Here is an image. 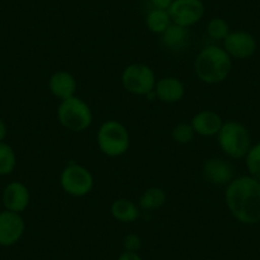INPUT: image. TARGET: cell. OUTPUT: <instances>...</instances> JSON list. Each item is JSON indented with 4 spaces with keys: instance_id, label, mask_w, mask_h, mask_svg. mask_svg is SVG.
I'll return each instance as SVG.
<instances>
[{
    "instance_id": "1",
    "label": "cell",
    "mask_w": 260,
    "mask_h": 260,
    "mask_svg": "<svg viewBox=\"0 0 260 260\" xmlns=\"http://www.w3.org/2000/svg\"><path fill=\"white\" fill-rule=\"evenodd\" d=\"M224 201L237 222L249 226L260 222V181L252 176L235 177L226 186Z\"/></svg>"
},
{
    "instance_id": "2",
    "label": "cell",
    "mask_w": 260,
    "mask_h": 260,
    "mask_svg": "<svg viewBox=\"0 0 260 260\" xmlns=\"http://www.w3.org/2000/svg\"><path fill=\"white\" fill-rule=\"evenodd\" d=\"M232 59L226 50L217 45L203 47L194 60V72L203 83L218 84L229 78Z\"/></svg>"
},
{
    "instance_id": "3",
    "label": "cell",
    "mask_w": 260,
    "mask_h": 260,
    "mask_svg": "<svg viewBox=\"0 0 260 260\" xmlns=\"http://www.w3.org/2000/svg\"><path fill=\"white\" fill-rule=\"evenodd\" d=\"M219 148L234 159L245 158L251 148V136L245 125L239 121H226L217 134Z\"/></svg>"
},
{
    "instance_id": "4",
    "label": "cell",
    "mask_w": 260,
    "mask_h": 260,
    "mask_svg": "<svg viewBox=\"0 0 260 260\" xmlns=\"http://www.w3.org/2000/svg\"><path fill=\"white\" fill-rule=\"evenodd\" d=\"M56 115L60 124L74 133H81L88 129L93 120L89 105L77 96L60 101Z\"/></svg>"
},
{
    "instance_id": "5",
    "label": "cell",
    "mask_w": 260,
    "mask_h": 260,
    "mask_svg": "<svg viewBox=\"0 0 260 260\" xmlns=\"http://www.w3.org/2000/svg\"><path fill=\"white\" fill-rule=\"evenodd\" d=\"M97 146L109 157H120L130 147V136L126 127L116 120H107L97 132Z\"/></svg>"
},
{
    "instance_id": "6",
    "label": "cell",
    "mask_w": 260,
    "mask_h": 260,
    "mask_svg": "<svg viewBox=\"0 0 260 260\" xmlns=\"http://www.w3.org/2000/svg\"><path fill=\"white\" fill-rule=\"evenodd\" d=\"M156 82L157 79L153 69L149 65L142 62L127 65L121 74L122 87L129 93L136 96H147L153 92Z\"/></svg>"
},
{
    "instance_id": "7",
    "label": "cell",
    "mask_w": 260,
    "mask_h": 260,
    "mask_svg": "<svg viewBox=\"0 0 260 260\" xmlns=\"http://www.w3.org/2000/svg\"><path fill=\"white\" fill-rule=\"evenodd\" d=\"M94 185L93 175L82 165L69 164L60 174V186L74 198H82L92 191Z\"/></svg>"
},
{
    "instance_id": "8",
    "label": "cell",
    "mask_w": 260,
    "mask_h": 260,
    "mask_svg": "<svg viewBox=\"0 0 260 260\" xmlns=\"http://www.w3.org/2000/svg\"><path fill=\"white\" fill-rule=\"evenodd\" d=\"M204 4L202 0H174L169 8L172 23L182 27L194 26L204 16Z\"/></svg>"
},
{
    "instance_id": "9",
    "label": "cell",
    "mask_w": 260,
    "mask_h": 260,
    "mask_svg": "<svg viewBox=\"0 0 260 260\" xmlns=\"http://www.w3.org/2000/svg\"><path fill=\"white\" fill-rule=\"evenodd\" d=\"M223 49L231 59L245 60L256 52L257 44L255 37L247 31H231L223 40Z\"/></svg>"
},
{
    "instance_id": "10",
    "label": "cell",
    "mask_w": 260,
    "mask_h": 260,
    "mask_svg": "<svg viewBox=\"0 0 260 260\" xmlns=\"http://www.w3.org/2000/svg\"><path fill=\"white\" fill-rule=\"evenodd\" d=\"M26 223L21 213L4 211L0 212V246L9 247L16 245L23 237Z\"/></svg>"
},
{
    "instance_id": "11",
    "label": "cell",
    "mask_w": 260,
    "mask_h": 260,
    "mask_svg": "<svg viewBox=\"0 0 260 260\" xmlns=\"http://www.w3.org/2000/svg\"><path fill=\"white\" fill-rule=\"evenodd\" d=\"M202 174L207 181L218 186H227L235 179L232 165L219 157L206 159L202 167Z\"/></svg>"
},
{
    "instance_id": "12",
    "label": "cell",
    "mask_w": 260,
    "mask_h": 260,
    "mask_svg": "<svg viewBox=\"0 0 260 260\" xmlns=\"http://www.w3.org/2000/svg\"><path fill=\"white\" fill-rule=\"evenodd\" d=\"M2 201L7 211L22 213L28 208L31 194H29L28 187L23 182L12 181L4 187Z\"/></svg>"
},
{
    "instance_id": "13",
    "label": "cell",
    "mask_w": 260,
    "mask_h": 260,
    "mask_svg": "<svg viewBox=\"0 0 260 260\" xmlns=\"http://www.w3.org/2000/svg\"><path fill=\"white\" fill-rule=\"evenodd\" d=\"M190 124H191L195 134L202 137H213L217 136L221 130L223 120L216 111L202 110L192 116Z\"/></svg>"
},
{
    "instance_id": "14",
    "label": "cell",
    "mask_w": 260,
    "mask_h": 260,
    "mask_svg": "<svg viewBox=\"0 0 260 260\" xmlns=\"http://www.w3.org/2000/svg\"><path fill=\"white\" fill-rule=\"evenodd\" d=\"M154 93L157 100L165 104L181 101L185 94V86L177 77H164L156 82Z\"/></svg>"
},
{
    "instance_id": "15",
    "label": "cell",
    "mask_w": 260,
    "mask_h": 260,
    "mask_svg": "<svg viewBox=\"0 0 260 260\" xmlns=\"http://www.w3.org/2000/svg\"><path fill=\"white\" fill-rule=\"evenodd\" d=\"M49 91L59 100H67L76 96L77 81L72 73L67 71H57L50 77Z\"/></svg>"
},
{
    "instance_id": "16",
    "label": "cell",
    "mask_w": 260,
    "mask_h": 260,
    "mask_svg": "<svg viewBox=\"0 0 260 260\" xmlns=\"http://www.w3.org/2000/svg\"><path fill=\"white\" fill-rule=\"evenodd\" d=\"M189 41V29L186 27L171 23L166 31L161 35V42L166 49L171 51H181L187 46Z\"/></svg>"
},
{
    "instance_id": "17",
    "label": "cell",
    "mask_w": 260,
    "mask_h": 260,
    "mask_svg": "<svg viewBox=\"0 0 260 260\" xmlns=\"http://www.w3.org/2000/svg\"><path fill=\"white\" fill-rule=\"evenodd\" d=\"M110 213L116 221L121 222V223L136 222L141 216L138 206L126 198H119L112 202L111 207H110Z\"/></svg>"
},
{
    "instance_id": "18",
    "label": "cell",
    "mask_w": 260,
    "mask_h": 260,
    "mask_svg": "<svg viewBox=\"0 0 260 260\" xmlns=\"http://www.w3.org/2000/svg\"><path fill=\"white\" fill-rule=\"evenodd\" d=\"M166 198V192L164 189L157 186L148 187L139 199V207L144 211H154L165 206Z\"/></svg>"
},
{
    "instance_id": "19",
    "label": "cell",
    "mask_w": 260,
    "mask_h": 260,
    "mask_svg": "<svg viewBox=\"0 0 260 260\" xmlns=\"http://www.w3.org/2000/svg\"><path fill=\"white\" fill-rule=\"evenodd\" d=\"M172 23L169 11L153 8L148 12L146 17V26L151 32L156 35H162L167 27Z\"/></svg>"
},
{
    "instance_id": "20",
    "label": "cell",
    "mask_w": 260,
    "mask_h": 260,
    "mask_svg": "<svg viewBox=\"0 0 260 260\" xmlns=\"http://www.w3.org/2000/svg\"><path fill=\"white\" fill-rule=\"evenodd\" d=\"M17 156L12 146L6 142H0V176H8L14 171Z\"/></svg>"
},
{
    "instance_id": "21",
    "label": "cell",
    "mask_w": 260,
    "mask_h": 260,
    "mask_svg": "<svg viewBox=\"0 0 260 260\" xmlns=\"http://www.w3.org/2000/svg\"><path fill=\"white\" fill-rule=\"evenodd\" d=\"M245 165L250 176L260 181V141L252 144L250 151L245 157Z\"/></svg>"
},
{
    "instance_id": "22",
    "label": "cell",
    "mask_w": 260,
    "mask_h": 260,
    "mask_svg": "<svg viewBox=\"0 0 260 260\" xmlns=\"http://www.w3.org/2000/svg\"><path fill=\"white\" fill-rule=\"evenodd\" d=\"M231 32L229 23L223 18H213L207 24V34L211 39L223 41Z\"/></svg>"
},
{
    "instance_id": "23",
    "label": "cell",
    "mask_w": 260,
    "mask_h": 260,
    "mask_svg": "<svg viewBox=\"0 0 260 260\" xmlns=\"http://www.w3.org/2000/svg\"><path fill=\"white\" fill-rule=\"evenodd\" d=\"M172 139L179 144H187L194 139L195 132L190 122H179L171 132Z\"/></svg>"
},
{
    "instance_id": "24",
    "label": "cell",
    "mask_w": 260,
    "mask_h": 260,
    "mask_svg": "<svg viewBox=\"0 0 260 260\" xmlns=\"http://www.w3.org/2000/svg\"><path fill=\"white\" fill-rule=\"evenodd\" d=\"M142 247V239L137 234H127L124 239L125 251L138 252Z\"/></svg>"
},
{
    "instance_id": "25",
    "label": "cell",
    "mask_w": 260,
    "mask_h": 260,
    "mask_svg": "<svg viewBox=\"0 0 260 260\" xmlns=\"http://www.w3.org/2000/svg\"><path fill=\"white\" fill-rule=\"evenodd\" d=\"M174 0H151V4L153 8L156 9H164V11H169Z\"/></svg>"
},
{
    "instance_id": "26",
    "label": "cell",
    "mask_w": 260,
    "mask_h": 260,
    "mask_svg": "<svg viewBox=\"0 0 260 260\" xmlns=\"http://www.w3.org/2000/svg\"><path fill=\"white\" fill-rule=\"evenodd\" d=\"M116 260H143V257L138 254V252L132 251H124L119 255Z\"/></svg>"
},
{
    "instance_id": "27",
    "label": "cell",
    "mask_w": 260,
    "mask_h": 260,
    "mask_svg": "<svg viewBox=\"0 0 260 260\" xmlns=\"http://www.w3.org/2000/svg\"><path fill=\"white\" fill-rule=\"evenodd\" d=\"M7 134H8V127L7 124L0 119V142H4V139L7 138Z\"/></svg>"
}]
</instances>
